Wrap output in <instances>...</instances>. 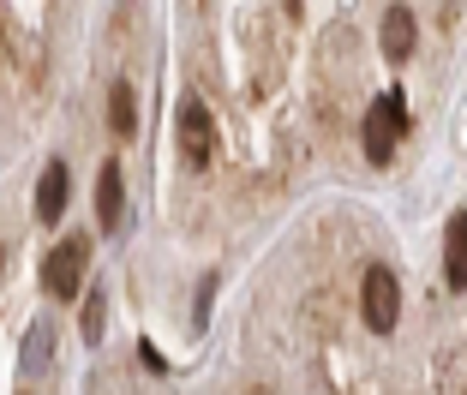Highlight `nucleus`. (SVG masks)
I'll list each match as a JSON object with an SVG mask.
<instances>
[{"mask_svg": "<svg viewBox=\"0 0 467 395\" xmlns=\"http://www.w3.org/2000/svg\"><path fill=\"white\" fill-rule=\"evenodd\" d=\"M67 198H72L67 162H48V168H42V180H36V216L42 222H60V216H67Z\"/></svg>", "mask_w": 467, "mask_h": 395, "instance_id": "nucleus-5", "label": "nucleus"}, {"mask_svg": "<svg viewBox=\"0 0 467 395\" xmlns=\"http://www.w3.org/2000/svg\"><path fill=\"white\" fill-rule=\"evenodd\" d=\"M138 359H144V366H150V371H168V366H162V354H156L150 341H138Z\"/></svg>", "mask_w": 467, "mask_h": 395, "instance_id": "nucleus-12", "label": "nucleus"}, {"mask_svg": "<svg viewBox=\"0 0 467 395\" xmlns=\"http://www.w3.org/2000/svg\"><path fill=\"white\" fill-rule=\"evenodd\" d=\"M84 264H90V240L72 234V240H60L55 252L42 258V287H48L55 300H72V294L84 287Z\"/></svg>", "mask_w": 467, "mask_h": 395, "instance_id": "nucleus-3", "label": "nucleus"}, {"mask_svg": "<svg viewBox=\"0 0 467 395\" xmlns=\"http://www.w3.org/2000/svg\"><path fill=\"white\" fill-rule=\"evenodd\" d=\"M109 114H114V132L132 138L138 132V102H132V84H109Z\"/></svg>", "mask_w": 467, "mask_h": 395, "instance_id": "nucleus-9", "label": "nucleus"}, {"mask_svg": "<svg viewBox=\"0 0 467 395\" xmlns=\"http://www.w3.org/2000/svg\"><path fill=\"white\" fill-rule=\"evenodd\" d=\"M443 275H450L455 294L467 287V210L450 216V234H443Z\"/></svg>", "mask_w": 467, "mask_h": 395, "instance_id": "nucleus-6", "label": "nucleus"}, {"mask_svg": "<svg viewBox=\"0 0 467 395\" xmlns=\"http://www.w3.org/2000/svg\"><path fill=\"white\" fill-rule=\"evenodd\" d=\"M359 312H366V324L384 336V329H396L401 317V287H396V270L389 264H371L366 282H359Z\"/></svg>", "mask_w": 467, "mask_h": 395, "instance_id": "nucleus-2", "label": "nucleus"}, {"mask_svg": "<svg viewBox=\"0 0 467 395\" xmlns=\"http://www.w3.org/2000/svg\"><path fill=\"white\" fill-rule=\"evenodd\" d=\"M180 156H186V168H204L216 156V120H210L204 96L180 102Z\"/></svg>", "mask_w": 467, "mask_h": 395, "instance_id": "nucleus-4", "label": "nucleus"}, {"mask_svg": "<svg viewBox=\"0 0 467 395\" xmlns=\"http://www.w3.org/2000/svg\"><path fill=\"white\" fill-rule=\"evenodd\" d=\"M120 210H126V180H120L114 162H102V174H97V216H102V228H114Z\"/></svg>", "mask_w": 467, "mask_h": 395, "instance_id": "nucleus-7", "label": "nucleus"}, {"mask_svg": "<svg viewBox=\"0 0 467 395\" xmlns=\"http://www.w3.org/2000/svg\"><path fill=\"white\" fill-rule=\"evenodd\" d=\"M401 132H408V102H401V90H384L366 109V162L384 168L389 156H396V138Z\"/></svg>", "mask_w": 467, "mask_h": 395, "instance_id": "nucleus-1", "label": "nucleus"}, {"mask_svg": "<svg viewBox=\"0 0 467 395\" xmlns=\"http://www.w3.org/2000/svg\"><path fill=\"white\" fill-rule=\"evenodd\" d=\"M48 348H55V329L30 324V336H25V371H48Z\"/></svg>", "mask_w": 467, "mask_h": 395, "instance_id": "nucleus-10", "label": "nucleus"}, {"mask_svg": "<svg viewBox=\"0 0 467 395\" xmlns=\"http://www.w3.org/2000/svg\"><path fill=\"white\" fill-rule=\"evenodd\" d=\"M102 317H109V300H102V287H90V294H84V341H90V348L102 341Z\"/></svg>", "mask_w": 467, "mask_h": 395, "instance_id": "nucleus-11", "label": "nucleus"}, {"mask_svg": "<svg viewBox=\"0 0 467 395\" xmlns=\"http://www.w3.org/2000/svg\"><path fill=\"white\" fill-rule=\"evenodd\" d=\"M384 55L389 60L413 55V13H408V6H389V13H384Z\"/></svg>", "mask_w": 467, "mask_h": 395, "instance_id": "nucleus-8", "label": "nucleus"}]
</instances>
